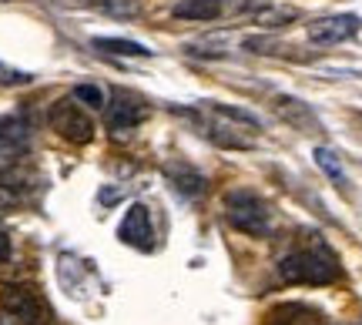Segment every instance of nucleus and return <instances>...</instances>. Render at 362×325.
<instances>
[{"label":"nucleus","mask_w":362,"mask_h":325,"mask_svg":"<svg viewBox=\"0 0 362 325\" xmlns=\"http://www.w3.org/2000/svg\"><path fill=\"white\" fill-rule=\"evenodd\" d=\"M279 275H282V282H288V285H332V282L342 278V265H339L336 252L315 238L309 245L282 255Z\"/></svg>","instance_id":"obj_1"},{"label":"nucleus","mask_w":362,"mask_h":325,"mask_svg":"<svg viewBox=\"0 0 362 325\" xmlns=\"http://www.w3.org/2000/svg\"><path fill=\"white\" fill-rule=\"evenodd\" d=\"M185 114L202 128L205 138H211V141L221 144V148L245 151V148L255 144V138L245 134V128L259 131V121L248 114V111H238V107H228V105H205V107H198V111H185Z\"/></svg>","instance_id":"obj_2"},{"label":"nucleus","mask_w":362,"mask_h":325,"mask_svg":"<svg viewBox=\"0 0 362 325\" xmlns=\"http://www.w3.org/2000/svg\"><path fill=\"white\" fill-rule=\"evenodd\" d=\"M225 218H228V225H232L235 232L262 238V235H269L272 211L255 191L238 188V191H228V195H225Z\"/></svg>","instance_id":"obj_3"},{"label":"nucleus","mask_w":362,"mask_h":325,"mask_svg":"<svg viewBox=\"0 0 362 325\" xmlns=\"http://www.w3.org/2000/svg\"><path fill=\"white\" fill-rule=\"evenodd\" d=\"M47 305L30 285L0 288V322L4 325H47Z\"/></svg>","instance_id":"obj_4"},{"label":"nucleus","mask_w":362,"mask_h":325,"mask_svg":"<svg viewBox=\"0 0 362 325\" xmlns=\"http://www.w3.org/2000/svg\"><path fill=\"white\" fill-rule=\"evenodd\" d=\"M47 121H51V128L71 144H88L90 138H94V121L84 114V107H81L74 98L57 101V105L51 107Z\"/></svg>","instance_id":"obj_5"},{"label":"nucleus","mask_w":362,"mask_h":325,"mask_svg":"<svg viewBox=\"0 0 362 325\" xmlns=\"http://www.w3.org/2000/svg\"><path fill=\"white\" fill-rule=\"evenodd\" d=\"M362 20L356 13H329V17H315L309 27H305V34H309L312 44H342V40H349L359 34Z\"/></svg>","instance_id":"obj_6"},{"label":"nucleus","mask_w":362,"mask_h":325,"mask_svg":"<svg viewBox=\"0 0 362 325\" xmlns=\"http://www.w3.org/2000/svg\"><path fill=\"white\" fill-rule=\"evenodd\" d=\"M117 238H121L124 245H131V248H141V252H148V248L155 245L151 211L144 208V205H128L124 218H121V225H117Z\"/></svg>","instance_id":"obj_7"},{"label":"nucleus","mask_w":362,"mask_h":325,"mask_svg":"<svg viewBox=\"0 0 362 325\" xmlns=\"http://www.w3.org/2000/svg\"><path fill=\"white\" fill-rule=\"evenodd\" d=\"M272 111L282 117L288 128L302 131V134H319V131H322V121L315 117V111H312L305 101H298V98H288V94H275V98H272Z\"/></svg>","instance_id":"obj_8"},{"label":"nucleus","mask_w":362,"mask_h":325,"mask_svg":"<svg viewBox=\"0 0 362 325\" xmlns=\"http://www.w3.org/2000/svg\"><path fill=\"white\" fill-rule=\"evenodd\" d=\"M104 111H107V128L117 131V134H121V131H134L144 117H148V107H144L138 98H131V94H124V91H117Z\"/></svg>","instance_id":"obj_9"},{"label":"nucleus","mask_w":362,"mask_h":325,"mask_svg":"<svg viewBox=\"0 0 362 325\" xmlns=\"http://www.w3.org/2000/svg\"><path fill=\"white\" fill-rule=\"evenodd\" d=\"M265 325H325L322 315L302 305V302H285V305H275L269 315H265Z\"/></svg>","instance_id":"obj_10"},{"label":"nucleus","mask_w":362,"mask_h":325,"mask_svg":"<svg viewBox=\"0 0 362 325\" xmlns=\"http://www.w3.org/2000/svg\"><path fill=\"white\" fill-rule=\"evenodd\" d=\"M27 141H30V128L21 114H4L0 117V148L11 158H17L21 151H27Z\"/></svg>","instance_id":"obj_11"},{"label":"nucleus","mask_w":362,"mask_h":325,"mask_svg":"<svg viewBox=\"0 0 362 325\" xmlns=\"http://www.w3.org/2000/svg\"><path fill=\"white\" fill-rule=\"evenodd\" d=\"M171 13L178 20H215L221 13V0H178Z\"/></svg>","instance_id":"obj_12"},{"label":"nucleus","mask_w":362,"mask_h":325,"mask_svg":"<svg viewBox=\"0 0 362 325\" xmlns=\"http://www.w3.org/2000/svg\"><path fill=\"white\" fill-rule=\"evenodd\" d=\"M94 51L101 54H115V57H148V47L138 44V40H124V37H94Z\"/></svg>","instance_id":"obj_13"},{"label":"nucleus","mask_w":362,"mask_h":325,"mask_svg":"<svg viewBox=\"0 0 362 325\" xmlns=\"http://www.w3.org/2000/svg\"><path fill=\"white\" fill-rule=\"evenodd\" d=\"M165 175H168V182L178 188L181 195H198V191L205 188V178L194 168H188V165H168Z\"/></svg>","instance_id":"obj_14"},{"label":"nucleus","mask_w":362,"mask_h":325,"mask_svg":"<svg viewBox=\"0 0 362 325\" xmlns=\"http://www.w3.org/2000/svg\"><path fill=\"white\" fill-rule=\"evenodd\" d=\"M315 165H319L339 188L346 184V168H342V161H339V155L332 151V148H315Z\"/></svg>","instance_id":"obj_15"},{"label":"nucleus","mask_w":362,"mask_h":325,"mask_svg":"<svg viewBox=\"0 0 362 325\" xmlns=\"http://www.w3.org/2000/svg\"><path fill=\"white\" fill-rule=\"evenodd\" d=\"M71 98H74L78 105H84V107H94V111L107 107V94H104L101 88H94V84H78Z\"/></svg>","instance_id":"obj_16"},{"label":"nucleus","mask_w":362,"mask_h":325,"mask_svg":"<svg viewBox=\"0 0 362 325\" xmlns=\"http://www.w3.org/2000/svg\"><path fill=\"white\" fill-rule=\"evenodd\" d=\"M17 205H21V191H17V184L0 171V215H11Z\"/></svg>","instance_id":"obj_17"},{"label":"nucleus","mask_w":362,"mask_h":325,"mask_svg":"<svg viewBox=\"0 0 362 325\" xmlns=\"http://www.w3.org/2000/svg\"><path fill=\"white\" fill-rule=\"evenodd\" d=\"M30 74L27 71H17V67H7L0 64V88H24V84H30Z\"/></svg>","instance_id":"obj_18"},{"label":"nucleus","mask_w":362,"mask_h":325,"mask_svg":"<svg viewBox=\"0 0 362 325\" xmlns=\"http://www.w3.org/2000/svg\"><path fill=\"white\" fill-rule=\"evenodd\" d=\"M296 17V11H265V13H259V20H265V24H275V20H292Z\"/></svg>","instance_id":"obj_19"},{"label":"nucleus","mask_w":362,"mask_h":325,"mask_svg":"<svg viewBox=\"0 0 362 325\" xmlns=\"http://www.w3.org/2000/svg\"><path fill=\"white\" fill-rule=\"evenodd\" d=\"M0 261H11V235L0 228Z\"/></svg>","instance_id":"obj_20"},{"label":"nucleus","mask_w":362,"mask_h":325,"mask_svg":"<svg viewBox=\"0 0 362 325\" xmlns=\"http://www.w3.org/2000/svg\"><path fill=\"white\" fill-rule=\"evenodd\" d=\"M78 4H88V7H98V4H107V0H78Z\"/></svg>","instance_id":"obj_21"},{"label":"nucleus","mask_w":362,"mask_h":325,"mask_svg":"<svg viewBox=\"0 0 362 325\" xmlns=\"http://www.w3.org/2000/svg\"><path fill=\"white\" fill-rule=\"evenodd\" d=\"M359 121H362V114H359Z\"/></svg>","instance_id":"obj_22"}]
</instances>
